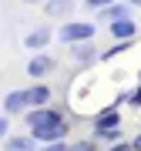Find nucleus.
I'll return each instance as SVG.
<instances>
[{"mask_svg": "<svg viewBox=\"0 0 141 151\" xmlns=\"http://www.w3.org/2000/svg\"><path fill=\"white\" fill-rule=\"evenodd\" d=\"M7 151H34V134H20V138H7L4 141Z\"/></svg>", "mask_w": 141, "mask_h": 151, "instance_id": "9b49d317", "label": "nucleus"}, {"mask_svg": "<svg viewBox=\"0 0 141 151\" xmlns=\"http://www.w3.org/2000/svg\"><path fill=\"white\" fill-rule=\"evenodd\" d=\"M131 148H135V151H141V134H138L135 141H131Z\"/></svg>", "mask_w": 141, "mask_h": 151, "instance_id": "412c9836", "label": "nucleus"}, {"mask_svg": "<svg viewBox=\"0 0 141 151\" xmlns=\"http://www.w3.org/2000/svg\"><path fill=\"white\" fill-rule=\"evenodd\" d=\"M135 34H138V24L131 20V17H124V20H114V24H111V37H114V40H131Z\"/></svg>", "mask_w": 141, "mask_h": 151, "instance_id": "20e7f679", "label": "nucleus"}, {"mask_svg": "<svg viewBox=\"0 0 141 151\" xmlns=\"http://www.w3.org/2000/svg\"><path fill=\"white\" fill-rule=\"evenodd\" d=\"M108 151H135V148H131V145H124V141H114Z\"/></svg>", "mask_w": 141, "mask_h": 151, "instance_id": "a211bd4d", "label": "nucleus"}, {"mask_svg": "<svg viewBox=\"0 0 141 151\" xmlns=\"http://www.w3.org/2000/svg\"><path fill=\"white\" fill-rule=\"evenodd\" d=\"M7 131H10V124H7V118H0V141H7Z\"/></svg>", "mask_w": 141, "mask_h": 151, "instance_id": "6ab92c4d", "label": "nucleus"}, {"mask_svg": "<svg viewBox=\"0 0 141 151\" xmlns=\"http://www.w3.org/2000/svg\"><path fill=\"white\" fill-rule=\"evenodd\" d=\"M34 151H67V148H64V141H57V145H40V148H34Z\"/></svg>", "mask_w": 141, "mask_h": 151, "instance_id": "f3484780", "label": "nucleus"}, {"mask_svg": "<svg viewBox=\"0 0 141 151\" xmlns=\"http://www.w3.org/2000/svg\"><path fill=\"white\" fill-rule=\"evenodd\" d=\"M47 40H50V30H47V27H37V30H30V34H27V40H24V44H27L30 50H40Z\"/></svg>", "mask_w": 141, "mask_h": 151, "instance_id": "9d476101", "label": "nucleus"}, {"mask_svg": "<svg viewBox=\"0 0 141 151\" xmlns=\"http://www.w3.org/2000/svg\"><path fill=\"white\" fill-rule=\"evenodd\" d=\"M50 67H54V60H50L47 54H37V57L27 60V74H30V77H44Z\"/></svg>", "mask_w": 141, "mask_h": 151, "instance_id": "0eeeda50", "label": "nucleus"}, {"mask_svg": "<svg viewBox=\"0 0 141 151\" xmlns=\"http://www.w3.org/2000/svg\"><path fill=\"white\" fill-rule=\"evenodd\" d=\"M70 0H47V14L50 17H64V14H70Z\"/></svg>", "mask_w": 141, "mask_h": 151, "instance_id": "f8f14e48", "label": "nucleus"}, {"mask_svg": "<svg viewBox=\"0 0 141 151\" xmlns=\"http://www.w3.org/2000/svg\"><path fill=\"white\" fill-rule=\"evenodd\" d=\"M57 118H60V111L47 108V104H44V108H30V111H27V124H30V131H34V128H40V124L57 121Z\"/></svg>", "mask_w": 141, "mask_h": 151, "instance_id": "7ed1b4c3", "label": "nucleus"}, {"mask_svg": "<svg viewBox=\"0 0 141 151\" xmlns=\"http://www.w3.org/2000/svg\"><path fill=\"white\" fill-rule=\"evenodd\" d=\"M27 97H30V108H44L50 101V91L44 84H34V87H27Z\"/></svg>", "mask_w": 141, "mask_h": 151, "instance_id": "1a4fd4ad", "label": "nucleus"}, {"mask_svg": "<svg viewBox=\"0 0 141 151\" xmlns=\"http://www.w3.org/2000/svg\"><path fill=\"white\" fill-rule=\"evenodd\" d=\"M94 37V24H84V20H70L60 27V40L64 44H84Z\"/></svg>", "mask_w": 141, "mask_h": 151, "instance_id": "f257e3e1", "label": "nucleus"}, {"mask_svg": "<svg viewBox=\"0 0 141 151\" xmlns=\"http://www.w3.org/2000/svg\"><path fill=\"white\" fill-rule=\"evenodd\" d=\"M91 54H94V50L87 47V40H84V44H74V57H77V60H87Z\"/></svg>", "mask_w": 141, "mask_h": 151, "instance_id": "4468645a", "label": "nucleus"}, {"mask_svg": "<svg viewBox=\"0 0 141 151\" xmlns=\"http://www.w3.org/2000/svg\"><path fill=\"white\" fill-rule=\"evenodd\" d=\"M131 104H135V108H141V87H138L135 94H131Z\"/></svg>", "mask_w": 141, "mask_h": 151, "instance_id": "aec40b11", "label": "nucleus"}, {"mask_svg": "<svg viewBox=\"0 0 141 151\" xmlns=\"http://www.w3.org/2000/svg\"><path fill=\"white\" fill-rule=\"evenodd\" d=\"M67 151H98L91 141H77V145H67Z\"/></svg>", "mask_w": 141, "mask_h": 151, "instance_id": "dca6fc26", "label": "nucleus"}, {"mask_svg": "<svg viewBox=\"0 0 141 151\" xmlns=\"http://www.w3.org/2000/svg\"><path fill=\"white\" fill-rule=\"evenodd\" d=\"M87 10H104V7H111V0H84Z\"/></svg>", "mask_w": 141, "mask_h": 151, "instance_id": "2eb2a0df", "label": "nucleus"}, {"mask_svg": "<svg viewBox=\"0 0 141 151\" xmlns=\"http://www.w3.org/2000/svg\"><path fill=\"white\" fill-rule=\"evenodd\" d=\"M128 4H131V7H141V0H128Z\"/></svg>", "mask_w": 141, "mask_h": 151, "instance_id": "5701e85b", "label": "nucleus"}, {"mask_svg": "<svg viewBox=\"0 0 141 151\" xmlns=\"http://www.w3.org/2000/svg\"><path fill=\"white\" fill-rule=\"evenodd\" d=\"M64 134H67L64 118H57V121H50V124L34 128V141H40V145H57V141H64Z\"/></svg>", "mask_w": 141, "mask_h": 151, "instance_id": "f03ea898", "label": "nucleus"}, {"mask_svg": "<svg viewBox=\"0 0 141 151\" xmlns=\"http://www.w3.org/2000/svg\"><path fill=\"white\" fill-rule=\"evenodd\" d=\"M24 4H47V0H24Z\"/></svg>", "mask_w": 141, "mask_h": 151, "instance_id": "4be33fe9", "label": "nucleus"}, {"mask_svg": "<svg viewBox=\"0 0 141 151\" xmlns=\"http://www.w3.org/2000/svg\"><path fill=\"white\" fill-rule=\"evenodd\" d=\"M4 108L10 111V114L24 111V108H30V97H27V91H10V94L4 97Z\"/></svg>", "mask_w": 141, "mask_h": 151, "instance_id": "39448f33", "label": "nucleus"}, {"mask_svg": "<svg viewBox=\"0 0 141 151\" xmlns=\"http://www.w3.org/2000/svg\"><path fill=\"white\" fill-rule=\"evenodd\" d=\"M101 17L104 20H124V17H131V4H111V7H104L101 10Z\"/></svg>", "mask_w": 141, "mask_h": 151, "instance_id": "6e6552de", "label": "nucleus"}, {"mask_svg": "<svg viewBox=\"0 0 141 151\" xmlns=\"http://www.w3.org/2000/svg\"><path fill=\"white\" fill-rule=\"evenodd\" d=\"M108 128H121V118L114 108H104L98 118H94V131H108Z\"/></svg>", "mask_w": 141, "mask_h": 151, "instance_id": "423d86ee", "label": "nucleus"}, {"mask_svg": "<svg viewBox=\"0 0 141 151\" xmlns=\"http://www.w3.org/2000/svg\"><path fill=\"white\" fill-rule=\"evenodd\" d=\"M94 138H101V141H121V128H108V131H94Z\"/></svg>", "mask_w": 141, "mask_h": 151, "instance_id": "ddd939ff", "label": "nucleus"}]
</instances>
